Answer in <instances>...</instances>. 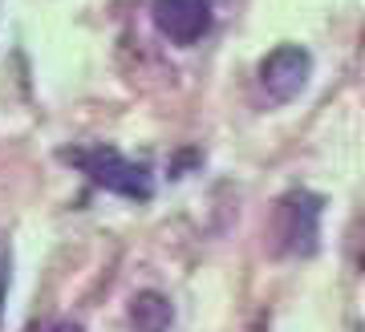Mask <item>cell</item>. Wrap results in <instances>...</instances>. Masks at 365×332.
Wrapping results in <instances>:
<instances>
[{"label": "cell", "mask_w": 365, "mask_h": 332, "mask_svg": "<svg viewBox=\"0 0 365 332\" xmlns=\"http://www.w3.org/2000/svg\"><path fill=\"white\" fill-rule=\"evenodd\" d=\"M69 166H78L81 175L102 187V191H114L122 199H150L155 194V182H150V170L143 162L126 158L114 146H73V150H61Z\"/></svg>", "instance_id": "1"}, {"label": "cell", "mask_w": 365, "mask_h": 332, "mask_svg": "<svg viewBox=\"0 0 365 332\" xmlns=\"http://www.w3.org/2000/svg\"><path fill=\"white\" fill-rule=\"evenodd\" d=\"M321 239V199L292 191L280 199V247L288 256H313Z\"/></svg>", "instance_id": "2"}, {"label": "cell", "mask_w": 365, "mask_h": 332, "mask_svg": "<svg viewBox=\"0 0 365 332\" xmlns=\"http://www.w3.org/2000/svg\"><path fill=\"white\" fill-rule=\"evenodd\" d=\"M309 73H313V57L300 45H280L260 61V90L272 98V102H292L304 85H309Z\"/></svg>", "instance_id": "3"}, {"label": "cell", "mask_w": 365, "mask_h": 332, "mask_svg": "<svg viewBox=\"0 0 365 332\" xmlns=\"http://www.w3.org/2000/svg\"><path fill=\"white\" fill-rule=\"evenodd\" d=\"M158 33L175 45H195L211 28V0H150Z\"/></svg>", "instance_id": "4"}, {"label": "cell", "mask_w": 365, "mask_h": 332, "mask_svg": "<svg viewBox=\"0 0 365 332\" xmlns=\"http://www.w3.org/2000/svg\"><path fill=\"white\" fill-rule=\"evenodd\" d=\"M126 316H130V332H167L175 320V308L163 292H138Z\"/></svg>", "instance_id": "5"}, {"label": "cell", "mask_w": 365, "mask_h": 332, "mask_svg": "<svg viewBox=\"0 0 365 332\" xmlns=\"http://www.w3.org/2000/svg\"><path fill=\"white\" fill-rule=\"evenodd\" d=\"M25 332H81V324H73V320H41Z\"/></svg>", "instance_id": "6"}, {"label": "cell", "mask_w": 365, "mask_h": 332, "mask_svg": "<svg viewBox=\"0 0 365 332\" xmlns=\"http://www.w3.org/2000/svg\"><path fill=\"white\" fill-rule=\"evenodd\" d=\"M4 296H9V251L0 247V316H4Z\"/></svg>", "instance_id": "7"}]
</instances>
